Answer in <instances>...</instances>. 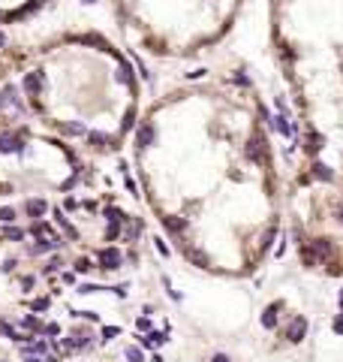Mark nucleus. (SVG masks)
Returning <instances> with one entry per match:
<instances>
[{
  "mask_svg": "<svg viewBox=\"0 0 343 362\" xmlns=\"http://www.w3.org/2000/svg\"><path fill=\"white\" fill-rule=\"evenodd\" d=\"M274 51L301 109V154L295 184L307 196V212L292 235L313 223L328 191V157L343 136V0H271Z\"/></svg>",
  "mask_w": 343,
  "mask_h": 362,
  "instance_id": "1",
  "label": "nucleus"
},
{
  "mask_svg": "<svg viewBox=\"0 0 343 362\" xmlns=\"http://www.w3.org/2000/svg\"><path fill=\"white\" fill-rule=\"evenodd\" d=\"M154 51H199L232 30L247 0H118Z\"/></svg>",
  "mask_w": 343,
  "mask_h": 362,
  "instance_id": "2",
  "label": "nucleus"
},
{
  "mask_svg": "<svg viewBox=\"0 0 343 362\" xmlns=\"http://www.w3.org/2000/svg\"><path fill=\"white\" fill-rule=\"evenodd\" d=\"M97 266H100L102 272H115V269H121V266H123V254H121V248H100V251H97Z\"/></svg>",
  "mask_w": 343,
  "mask_h": 362,
  "instance_id": "3",
  "label": "nucleus"
},
{
  "mask_svg": "<svg viewBox=\"0 0 343 362\" xmlns=\"http://www.w3.org/2000/svg\"><path fill=\"white\" fill-rule=\"evenodd\" d=\"M45 212H48V202L45 199H27L24 202V214L27 217H42Z\"/></svg>",
  "mask_w": 343,
  "mask_h": 362,
  "instance_id": "4",
  "label": "nucleus"
},
{
  "mask_svg": "<svg viewBox=\"0 0 343 362\" xmlns=\"http://www.w3.org/2000/svg\"><path fill=\"white\" fill-rule=\"evenodd\" d=\"M301 335H304V320L295 317L292 326H289V341H301Z\"/></svg>",
  "mask_w": 343,
  "mask_h": 362,
  "instance_id": "5",
  "label": "nucleus"
},
{
  "mask_svg": "<svg viewBox=\"0 0 343 362\" xmlns=\"http://www.w3.org/2000/svg\"><path fill=\"white\" fill-rule=\"evenodd\" d=\"M72 269H76V275H87V272H94V263H90L87 256H79V260L72 263Z\"/></svg>",
  "mask_w": 343,
  "mask_h": 362,
  "instance_id": "6",
  "label": "nucleus"
},
{
  "mask_svg": "<svg viewBox=\"0 0 343 362\" xmlns=\"http://www.w3.org/2000/svg\"><path fill=\"white\" fill-rule=\"evenodd\" d=\"M24 329H27V332H42V329H45V326H42L40 320H36L33 314H27V317H24Z\"/></svg>",
  "mask_w": 343,
  "mask_h": 362,
  "instance_id": "7",
  "label": "nucleus"
},
{
  "mask_svg": "<svg viewBox=\"0 0 343 362\" xmlns=\"http://www.w3.org/2000/svg\"><path fill=\"white\" fill-rule=\"evenodd\" d=\"M277 308H268V311H265V317H262V326H265V329H274V326H277Z\"/></svg>",
  "mask_w": 343,
  "mask_h": 362,
  "instance_id": "8",
  "label": "nucleus"
},
{
  "mask_svg": "<svg viewBox=\"0 0 343 362\" xmlns=\"http://www.w3.org/2000/svg\"><path fill=\"white\" fill-rule=\"evenodd\" d=\"M3 238H12V241H21V238H24V230H18V227H6V230H3Z\"/></svg>",
  "mask_w": 343,
  "mask_h": 362,
  "instance_id": "9",
  "label": "nucleus"
},
{
  "mask_svg": "<svg viewBox=\"0 0 343 362\" xmlns=\"http://www.w3.org/2000/svg\"><path fill=\"white\" fill-rule=\"evenodd\" d=\"M48 305H51V299H48V296H42V299H33V302H30V308H33V311H48Z\"/></svg>",
  "mask_w": 343,
  "mask_h": 362,
  "instance_id": "10",
  "label": "nucleus"
},
{
  "mask_svg": "<svg viewBox=\"0 0 343 362\" xmlns=\"http://www.w3.org/2000/svg\"><path fill=\"white\" fill-rule=\"evenodd\" d=\"M0 332H3L6 338H12V341H24V338H21V335H18V332L12 329V326H9V323H0Z\"/></svg>",
  "mask_w": 343,
  "mask_h": 362,
  "instance_id": "11",
  "label": "nucleus"
},
{
  "mask_svg": "<svg viewBox=\"0 0 343 362\" xmlns=\"http://www.w3.org/2000/svg\"><path fill=\"white\" fill-rule=\"evenodd\" d=\"M0 220H3V223H12V220H15V209L3 205V209H0Z\"/></svg>",
  "mask_w": 343,
  "mask_h": 362,
  "instance_id": "12",
  "label": "nucleus"
},
{
  "mask_svg": "<svg viewBox=\"0 0 343 362\" xmlns=\"http://www.w3.org/2000/svg\"><path fill=\"white\" fill-rule=\"evenodd\" d=\"M126 359H130V362H144V356H141L139 347H126Z\"/></svg>",
  "mask_w": 343,
  "mask_h": 362,
  "instance_id": "13",
  "label": "nucleus"
},
{
  "mask_svg": "<svg viewBox=\"0 0 343 362\" xmlns=\"http://www.w3.org/2000/svg\"><path fill=\"white\" fill-rule=\"evenodd\" d=\"M118 332H121L118 326H105V329H102V338H105V341H112V338H115Z\"/></svg>",
  "mask_w": 343,
  "mask_h": 362,
  "instance_id": "14",
  "label": "nucleus"
},
{
  "mask_svg": "<svg viewBox=\"0 0 343 362\" xmlns=\"http://www.w3.org/2000/svg\"><path fill=\"white\" fill-rule=\"evenodd\" d=\"M211 362H232V359H229V356H226V353H217V356H214V359H211Z\"/></svg>",
  "mask_w": 343,
  "mask_h": 362,
  "instance_id": "15",
  "label": "nucleus"
},
{
  "mask_svg": "<svg viewBox=\"0 0 343 362\" xmlns=\"http://www.w3.org/2000/svg\"><path fill=\"white\" fill-rule=\"evenodd\" d=\"M334 329H337V332H343V317H340V320L334 323Z\"/></svg>",
  "mask_w": 343,
  "mask_h": 362,
  "instance_id": "16",
  "label": "nucleus"
}]
</instances>
